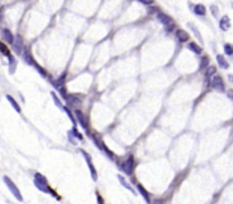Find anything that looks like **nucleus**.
Masks as SVG:
<instances>
[{
  "mask_svg": "<svg viewBox=\"0 0 233 204\" xmlns=\"http://www.w3.org/2000/svg\"><path fill=\"white\" fill-rule=\"evenodd\" d=\"M81 152H82V154L84 155L85 161H86V163H88V166H89V169H90L91 176H92V179H93V180H97V171H96V169H95V166H93V163H92L91 157L89 155V154H88V153L85 152L84 150H81Z\"/></svg>",
  "mask_w": 233,
  "mask_h": 204,
  "instance_id": "obj_4",
  "label": "nucleus"
},
{
  "mask_svg": "<svg viewBox=\"0 0 233 204\" xmlns=\"http://www.w3.org/2000/svg\"><path fill=\"white\" fill-rule=\"evenodd\" d=\"M176 38L179 39V41H181V42H187L188 40L190 39L189 33H188L187 31L182 30V28H179V30L176 31Z\"/></svg>",
  "mask_w": 233,
  "mask_h": 204,
  "instance_id": "obj_9",
  "label": "nucleus"
},
{
  "mask_svg": "<svg viewBox=\"0 0 233 204\" xmlns=\"http://www.w3.org/2000/svg\"><path fill=\"white\" fill-rule=\"evenodd\" d=\"M73 133H74V135L76 136V137L79 138L80 141H82V140H83V137H82V135H81L80 133H77V130H76V128H75V127H74V128H73Z\"/></svg>",
  "mask_w": 233,
  "mask_h": 204,
  "instance_id": "obj_28",
  "label": "nucleus"
},
{
  "mask_svg": "<svg viewBox=\"0 0 233 204\" xmlns=\"http://www.w3.org/2000/svg\"><path fill=\"white\" fill-rule=\"evenodd\" d=\"M224 52L226 53L227 56H232L233 55V48L230 43H226V44L224 45Z\"/></svg>",
  "mask_w": 233,
  "mask_h": 204,
  "instance_id": "obj_21",
  "label": "nucleus"
},
{
  "mask_svg": "<svg viewBox=\"0 0 233 204\" xmlns=\"http://www.w3.org/2000/svg\"><path fill=\"white\" fill-rule=\"evenodd\" d=\"M193 11H194V14L196 15H199V16H204L205 14H206V8H205V6L204 5H196L194 6V9H193Z\"/></svg>",
  "mask_w": 233,
  "mask_h": 204,
  "instance_id": "obj_16",
  "label": "nucleus"
},
{
  "mask_svg": "<svg viewBox=\"0 0 233 204\" xmlns=\"http://www.w3.org/2000/svg\"><path fill=\"white\" fill-rule=\"evenodd\" d=\"M216 74V67L215 66H209L206 70V76L207 77H211Z\"/></svg>",
  "mask_w": 233,
  "mask_h": 204,
  "instance_id": "obj_19",
  "label": "nucleus"
},
{
  "mask_svg": "<svg viewBox=\"0 0 233 204\" xmlns=\"http://www.w3.org/2000/svg\"><path fill=\"white\" fill-rule=\"evenodd\" d=\"M220 27L223 31L230 30V27H231V22H230V17L227 16V15H224L221 18V21H220Z\"/></svg>",
  "mask_w": 233,
  "mask_h": 204,
  "instance_id": "obj_8",
  "label": "nucleus"
},
{
  "mask_svg": "<svg viewBox=\"0 0 233 204\" xmlns=\"http://www.w3.org/2000/svg\"><path fill=\"white\" fill-rule=\"evenodd\" d=\"M210 83H211V86H213L216 91H220V92H224V91H225L224 81H223V78H222L220 75H214Z\"/></svg>",
  "mask_w": 233,
  "mask_h": 204,
  "instance_id": "obj_2",
  "label": "nucleus"
},
{
  "mask_svg": "<svg viewBox=\"0 0 233 204\" xmlns=\"http://www.w3.org/2000/svg\"><path fill=\"white\" fill-rule=\"evenodd\" d=\"M138 1L143 4V5H151L153 2V0H138Z\"/></svg>",
  "mask_w": 233,
  "mask_h": 204,
  "instance_id": "obj_29",
  "label": "nucleus"
},
{
  "mask_svg": "<svg viewBox=\"0 0 233 204\" xmlns=\"http://www.w3.org/2000/svg\"><path fill=\"white\" fill-rule=\"evenodd\" d=\"M51 96H52V99H54V101H55V103H56L58 107H60L63 108V104H62V102H60V100L58 99V96L55 94V92H51Z\"/></svg>",
  "mask_w": 233,
  "mask_h": 204,
  "instance_id": "obj_24",
  "label": "nucleus"
},
{
  "mask_svg": "<svg viewBox=\"0 0 233 204\" xmlns=\"http://www.w3.org/2000/svg\"><path fill=\"white\" fill-rule=\"evenodd\" d=\"M97 197H98V200H99V204H103V201H102V197L99 195V194H97Z\"/></svg>",
  "mask_w": 233,
  "mask_h": 204,
  "instance_id": "obj_30",
  "label": "nucleus"
},
{
  "mask_svg": "<svg viewBox=\"0 0 233 204\" xmlns=\"http://www.w3.org/2000/svg\"><path fill=\"white\" fill-rule=\"evenodd\" d=\"M0 52L2 53V55H9V50H8V48L6 47L5 43H2V42H0Z\"/></svg>",
  "mask_w": 233,
  "mask_h": 204,
  "instance_id": "obj_23",
  "label": "nucleus"
},
{
  "mask_svg": "<svg viewBox=\"0 0 233 204\" xmlns=\"http://www.w3.org/2000/svg\"><path fill=\"white\" fill-rule=\"evenodd\" d=\"M24 60L25 61L28 62V64H30V65H32L33 66V62H34V60H33V57L31 56V53H30V50L28 49H26V50L24 51Z\"/></svg>",
  "mask_w": 233,
  "mask_h": 204,
  "instance_id": "obj_17",
  "label": "nucleus"
},
{
  "mask_svg": "<svg viewBox=\"0 0 233 204\" xmlns=\"http://www.w3.org/2000/svg\"><path fill=\"white\" fill-rule=\"evenodd\" d=\"M75 117L77 119L79 124L81 125V127L84 128L85 130H88V120H86V117H85L84 113L77 109V110H75Z\"/></svg>",
  "mask_w": 233,
  "mask_h": 204,
  "instance_id": "obj_5",
  "label": "nucleus"
},
{
  "mask_svg": "<svg viewBox=\"0 0 233 204\" xmlns=\"http://www.w3.org/2000/svg\"><path fill=\"white\" fill-rule=\"evenodd\" d=\"M138 191H139V193L142 195V197L146 200V202H147L148 204H150V197H149L148 192L144 189V187L142 186V185H138Z\"/></svg>",
  "mask_w": 233,
  "mask_h": 204,
  "instance_id": "obj_14",
  "label": "nucleus"
},
{
  "mask_svg": "<svg viewBox=\"0 0 233 204\" xmlns=\"http://www.w3.org/2000/svg\"><path fill=\"white\" fill-rule=\"evenodd\" d=\"M8 59H9V73L14 74L15 73V70H16L17 60L11 56V55H8Z\"/></svg>",
  "mask_w": 233,
  "mask_h": 204,
  "instance_id": "obj_12",
  "label": "nucleus"
},
{
  "mask_svg": "<svg viewBox=\"0 0 233 204\" xmlns=\"http://www.w3.org/2000/svg\"><path fill=\"white\" fill-rule=\"evenodd\" d=\"M190 27L192 28V31H193V33H194V35H196V36H198V40L200 41V42H201V41H202V39H201V35H200V33L198 32V30L194 27L192 24H190Z\"/></svg>",
  "mask_w": 233,
  "mask_h": 204,
  "instance_id": "obj_25",
  "label": "nucleus"
},
{
  "mask_svg": "<svg viewBox=\"0 0 233 204\" xmlns=\"http://www.w3.org/2000/svg\"><path fill=\"white\" fill-rule=\"evenodd\" d=\"M118 180H119V183L122 184V186H124L125 188H126V189H129L130 192L134 193V191H133V188H132V187L130 186V184H129L127 181L125 180V179H124V177H123V176L118 175Z\"/></svg>",
  "mask_w": 233,
  "mask_h": 204,
  "instance_id": "obj_18",
  "label": "nucleus"
},
{
  "mask_svg": "<svg viewBox=\"0 0 233 204\" xmlns=\"http://www.w3.org/2000/svg\"><path fill=\"white\" fill-rule=\"evenodd\" d=\"M208 62H209V58L207 56L202 57V58H201V61H200V67L199 68H200V69H204V68L208 65Z\"/></svg>",
  "mask_w": 233,
  "mask_h": 204,
  "instance_id": "obj_22",
  "label": "nucleus"
},
{
  "mask_svg": "<svg viewBox=\"0 0 233 204\" xmlns=\"http://www.w3.org/2000/svg\"><path fill=\"white\" fill-rule=\"evenodd\" d=\"M2 38H4L8 43H13V41H14V35H13V33L10 32V30H8V28H4V30H2Z\"/></svg>",
  "mask_w": 233,
  "mask_h": 204,
  "instance_id": "obj_10",
  "label": "nucleus"
},
{
  "mask_svg": "<svg viewBox=\"0 0 233 204\" xmlns=\"http://www.w3.org/2000/svg\"><path fill=\"white\" fill-rule=\"evenodd\" d=\"M64 110L66 111V113L68 115V117L71 118V120H72V123H73L74 125H75V119H74V117L72 116V113H71V111H69V109H68L67 107H64Z\"/></svg>",
  "mask_w": 233,
  "mask_h": 204,
  "instance_id": "obj_26",
  "label": "nucleus"
},
{
  "mask_svg": "<svg viewBox=\"0 0 233 204\" xmlns=\"http://www.w3.org/2000/svg\"><path fill=\"white\" fill-rule=\"evenodd\" d=\"M69 101L72 102V104H74V106H76V104H80L81 103V99L80 98H77V96H75V95H69V96H66Z\"/></svg>",
  "mask_w": 233,
  "mask_h": 204,
  "instance_id": "obj_20",
  "label": "nucleus"
},
{
  "mask_svg": "<svg viewBox=\"0 0 233 204\" xmlns=\"http://www.w3.org/2000/svg\"><path fill=\"white\" fill-rule=\"evenodd\" d=\"M157 19H158V22L162 23L164 26H167V25H170V24L173 23V19H172L168 15H166V14L162 13V11L157 13Z\"/></svg>",
  "mask_w": 233,
  "mask_h": 204,
  "instance_id": "obj_7",
  "label": "nucleus"
},
{
  "mask_svg": "<svg viewBox=\"0 0 233 204\" xmlns=\"http://www.w3.org/2000/svg\"><path fill=\"white\" fill-rule=\"evenodd\" d=\"M4 181H5V184H6V186L9 188V191L11 192V194L15 196V197L19 201V202H22L23 201V197H22V194H21V192H19V189L17 188V186L14 184V181L11 180L9 177H7V176H5L4 177Z\"/></svg>",
  "mask_w": 233,
  "mask_h": 204,
  "instance_id": "obj_1",
  "label": "nucleus"
},
{
  "mask_svg": "<svg viewBox=\"0 0 233 204\" xmlns=\"http://www.w3.org/2000/svg\"><path fill=\"white\" fill-rule=\"evenodd\" d=\"M188 48H189L191 51H193L194 53H197V55H200V53L202 52V48H201L200 45L197 44L196 42H190V43L188 44Z\"/></svg>",
  "mask_w": 233,
  "mask_h": 204,
  "instance_id": "obj_13",
  "label": "nucleus"
},
{
  "mask_svg": "<svg viewBox=\"0 0 233 204\" xmlns=\"http://www.w3.org/2000/svg\"><path fill=\"white\" fill-rule=\"evenodd\" d=\"M6 99L9 101V103L11 104V107L14 108L17 112H18V113L21 112V107H19V104L17 103V101L15 100V99H14V98H13V96L9 95V94H7V95H6Z\"/></svg>",
  "mask_w": 233,
  "mask_h": 204,
  "instance_id": "obj_11",
  "label": "nucleus"
},
{
  "mask_svg": "<svg viewBox=\"0 0 233 204\" xmlns=\"http://www.w3.org/2000/svg\"><path fill=\"white\" fill-rule=\"evenodd\" d=\"M229 96L232 98V91H229Z\"/></svg>",
  "mask_w": 233,
  "mask_h": 204,
  "instance_id": "obj_32",
  "label": "nucleus"
},
{
  "mask_svg": "<svg viewBox=\"0 0 233 204\" xmlns=\"http://www.w3.org/2000/svg\"><path fill=\"white\" fill-rule=\"evenodd\" d=\"M153 204H162V201H159V200H156V201L153 202Z\"/></svg>",
  "mask_w": 233,
  "mask_h": 204,
  "instance_id": "obj_31",
  "label": "nucleus"
},
{
  "mask_svg": "<svg viewBox=\"0 0 233 204\" xmlns=\"http://www.w3.org/2000/svg\"><path fill=\"white\" fill-rule=\"evenodd\" d=\"M210 9H211L213 15H214L215 17H217V15H218V7H217V6H211V7H210Z\"/></svg>",
  "mask_w": 233,
  "mask_h": 204,
  "instance_id": "obj_27",
  "label": "nucleus"
},
{
  "mask_svg": "<svg viewBox=\"0 0 233 204\" xmlns=\"http://www.w3.org/2000/svg\"><path fill=\"white\" fill-rule=\"evenodd\" d=\"M216 58H217V62H218V65H220L222 68L227 69V68L230 67V65H229V62L226 61V59L224 58V56H222V55H217Z\"/></svg>",
  "mask_w": 233,
  "mask_h": 204,
  "instance_id": "obj_15",
  "label": "nucleus"
},
{
  "mask_svg": "<svg viewBox=\"0 0 233 204\" xmlns=\"http://www.w3.org/2000/svg\"><path fill=\"white\" fill-rule=\"evenodd\" d=\"M14 39H15V41H13V43H11L13 44V50L15 51V53H17V55H21L22 51L24 50V43H23L22 36L18 34Z\"/></svg>",
  "mask_w": 233,
  "mask_h": 204,
  "instance_id": "obj_3",
  "label": "nucleus"
},
{
  "mask_svg": "<svg viewBox=\"0 0 233 204\" xmlns=\"http://www.w3.org/2000/svg\"><path fill=\"white\" fill-rule=\"evenodd\" d=\"M133 163H134V161H133V157L130 155L129 159H127L124 163H123V167H122V169L124 170V172L126 174V175H131V174H132V170H133Z\"/></svg>",
  "mask_w": 233,
  "mask_h": 204,
  "instance_id": "obj_6",
  "label": "nucleus"
}]
</instances>
